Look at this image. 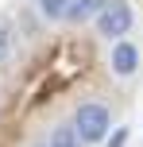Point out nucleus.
Segmentation results:
<instances>
[{"mask_svg": "<svg viewBox=\"0 0 143 147\" xmlns=\"http://www.w3.org/2000/svg\"><path fill=\"white\" fill-rule=\"evenodd\" d=\"M74 128L81 136V143H101L108 136V109L105 105H77Z\"/></svg>", "mask_w": 143, "mask_h": 147, "instance_id": "obj_1", "label": "nucleus"}, {"mask_svg": "<svg viewBox=\"0 0 143 147\" xmlns=\"http://www.w3.org/2000/svg\"><path fill=\"white\" fill-rule=\"evenodd\" d=\"M128 27H132V8L124 0H108V8L97 16V31L105 39H120V35H128Z\"/></svg>", "mask_w": 143, "mask_h": 147, "instance_id": "obj_2", "label": "nucleus"}, {"mask_svg": "<svg viewBox=\"0 0 143 147\" xmlns=\"http://www.w3.org/2000/svg\"><path fill=\"white\" fill-rule=\"evenodd\" d=\"M136 66H139V51H136L132 43H124V39H120V43L112 47V70L120 74V78H132Z\"/></svg>", "mask_w": 143, "mask_h": 147, "instance_id": "obj_3", "label": "nucleus"}, {"mask_svg": "<svg viewBox=\"0 0 143 147\" xmlns=\"http://www.w3.org/2000/svg\"><path fill=\"white\" fill-rule=\"evenodd\" d=\"M105 8H108V0H70V8H66V20L85 23V20H93V16H101Z\"/></svg>", "mask_w": 143, "mask_h": 147, "instance_id": "obj_4", "label": "nucleus"}, {"mask_svg": "<svg viewBox=\"0 0 143 147\" xmlns=\"http://www.w3.org/2000/svg\"><path fill=\"white\" fill-rule=\"evenodd\" d=\"M46 147H81V136H77L74 124H58L50 132V143H46Z\"/></svg>", "mask_w": 143, "mask_h": 147, "instance_id": "obj_5", "label": "nucleus"}, {"mask_svg": "<svg viewBox=\"0 0 143 147\" xmlns=\"http://www.w3.org/2000/svg\"><path fill=\"white\" fill-rule=\"evenodd\" d=\"M35 4H39V12H43L46 20H66L70 0H35Z\"/></svg>", "mask_w": 143, "mask_h": 147, "instance_id": "obj_6", "label": "nucleus"}, {"mask_svg": "<svg viewBox=\"0 0 143 147\" xmlns=\"http://www.w3.org/2000/svg\"><path fill=\"white\" fill-rule=\"evenodd\" d=\"M124 143H128V128H116V132H112V140H108L105 147H124Z\"/></svg>", "mask_w": 143, "mask_h": 147, "instance_id": "obj_7", "label": "nucleus"}, {"mask_svg": "<svg viewBox=\"0 0 143 147\" xmlns=\"http://www.w3.org/2000/svg\"><path fill=\"white\" fill-rule=\"evenodd\" d=\"M4 47H8V31L0 27V54H4Z\"/></svg>", "mask_w": 143, "mask_h": 147, "instance_id": "obj_8", "label": "nucleus"}]
</instances>
